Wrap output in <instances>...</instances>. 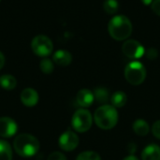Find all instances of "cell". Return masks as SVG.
Masks as SVG:
<instances>
[{
  "mask_svg": "<svg viewBox=\"0 0 160 160\" xmlns=\"http://www.w3.org/2000/svg\"><path fill=\"white\" fill-rule=\"evenodd\" d=\"M40 69L45 74H50L53 71V63L49 58H44L40 62Z\"/></svg>",
  "mask_w": 160,
  "mask_h": 160,
  "instance_id": "20",
  "label": "cell"
},
{
  "mask_svg": "<svg viewBox=\"0 0 160 160\" xmlns=\"http://www.w3.org/2000/svg\"><path fill=\"white\" fill-rule=\"evenodd\" d=\"M145 55H146V57H147L148 59L154 60V59H156V58L158 57V50H157V49H155V48H150V49H148V50L145 52Z\"/></svg>",
  "mask_w": 160,
  "mask_h": 160,
  "instance_id": "23",
  "label": "cell"
},
{
  "mask_svg": "<svg viewBox=\"0 0 160 160\" xmlns=\"http://www.w3.org/2000/svg\"><path fill=\"white\" fill-rule=\"evenodd\" d=\"M15 152L22 158L34 157L39 150V142L30 134H21L13 142Z\"/></svg>",
  "mask_w": 160,
  "mask_h": 160,
  "instance_id": "2",
  "label": "cell"
},
{
  "mask_svg": "<svg viewBox=\"0 0 160 160\" xmlns=\"http://www.w3.org/2000/svg\"><path fill=\"white\" fill-rule=\"evenodd\" d=\"M53 62L61 67H67L68 66L72 61V56L70 52H68L66 50H58L53 53L52 56Z\"/></svg>",
  "mask_w": 160,
  "mask_h": 160,
  "instance_id": "12",
  "label": "cell"
},
{
  "mask_svg": "<svg viewBox=\"0 0 160 160\" xmlns=\"http://www.w3.org/2000/svg\"><path fill=\"white\" fill-rule=\"evenodd\" d=\"M94 119L98 128L109 130L116 126L118 122V112L113 106L103 105L96 111Z\"/></svg>",
  "mask_w": 160,
  "mask_h": 160,
  "instance_id": "3",
  "label": "cell"
},
{
  "mask_svg": "<svg viewBox=\"0 0 160 160\" xmlns=\"http://www.w3.org/2000/svg\"><path fill=\"white\" fill-rule=\"evenodd\" d=\"M133 130L139 136H145L148 134L150 128L146 121L142 119H138L133 124Z\"/></svg>",
  "mask_w": 160,
  "mask_h": 160,
  "instance_id": "14",
  "label": "cell"
},
{
  "mask_svg": "<svg viewBox=\"0 0 160 160\" xmlns=\"http://www.w3.org/2000/svg\"><path fill=\"white\" fill-rule=\"evenodd\" d=\"M92 115L89 111L85 109H80L75 112L73 117H72V128L81 133L86 132L90 129L92 126Z\"/></svg>",
  "mask_w": 160,
  "mask_h": 160,
  "instance_id": "5",
  "label": "cell"
},
{
  "mask_svg": "<svg viewBox=\"0 0 160 160\" xmlns=\"http://www.w3.org/2000/svg\"><path fill=\"white\" fill-rule=\"evenodd\" d=\"M76 100H77V103L82 108L90 107L95 100L94 93H92L88 89H82L78 92Z\"/></svg>",
  "mask_w": 160,
  "mask_h": 160,
  "instance_id": "11",
  "label": "cell"
},
{
  "mask_svg": "<svg viewBox=\"0 0 160 160\" xmlns=\"http://www.w3.org/2000/svg\"><path fill=\"white\" fill-rule=\"evenodd\" d=\"M47 160H67V158L64 154L60 152H53L48 157Z\"/></svg>",
  "mask_w": 160,
  "mask_h": 160,
  "instance_id": "22",
  "label": "cell"
},
{
  "mask_svg": "<svg viewBox=\"0 0 160 160\" xmlns=\"http://www.w3.org/2000/svg\"><path fill=\"white\" fill-rule=\"evenodd\" d=\"M132 23L125 15H116L109 22L108 31L110 36L118 41L128 38L132 33Z\"/></svg>",
  "mask_w": 160,
  "mask_h": 160,
  "instance_id": "1",
  "label": "cell"
},
{
  "mask_svg": "<svg viewBox=\"0 0 160 160\" xmlns=\"http://www.w3.org/2000/svg\"><path fill=\"white\" fill-rule=\"evenodd\" d=\"M142 160H160V147L157 144H149L142 154Z\"/></svg>",
  "mask_w": 160,
  "mask_h": 160,
  "instance_id": "13",
  "label": "cell"
},
{
  "mask_svg": "<svg viewBox=\"0 0 160 160\" xmlns=\"http://www.w3.org/2000/svg\"><path fill=\"white\" fill-rule=\"evenodd\" d=\"M0 160H12V149L8 142L0 140Z\"/></svg>",
  "mask_w": 160,
  "mask_h": 160,
  "instance_id": "18",
  "label": "cell"
},
{
  "mask_svg": "<svg viewBox=\"0 0 160 160\" xmlns=\"http://www.w3.org/2000/svg\"><path fill=\"white\" fill-rule=\"evenodd\" d=\"M124 160H139V158H136L135 156H128V157H127Z\"/></svg>",
  "mask_w": 160,
  "mask_h": 160,
  "instance_id": "27",
  "label": "cell"
},
{
  "mask_svg": "<svg viewBox=\"0 0 160 160\" xmlns=\"http://www.w3.org/2000/svg\"><path fill=\"white\" fill-rule=\"evenodd\" d=\"M152 132H153V135L159 139L160 140V120L157 121L154 125H153V128H152Z\"/></svg>",
  "mask_w": 160,
  "mask_h": 160,
  "instance_id": "24",
  "label": "cell"
},
{
  "mask_svg": "<svg viewBox=\"0 0 160 160\" xmlns=\"http://www.w3.org/2000/svg\"><path fill=\"white\" fill-rule=\"evenodd\" d=\"M123 53L130 59H139L145 54L144 47L135 39H128L122 46Z\"/></svg>",
  "mask_w": 160,
  "mask_h": 160,
  "instance_id": "7",
  "label": "cell"
},
{
  "mask_svg": "<svg viewBox=\"0 0 160 160\" xmlns=\"http://www.w3.org/2000/svg\"><path fill=\"white\" fill-rule=\"evenodd\" d=\"M151 8L157 15L160 16V0H154L151 4Z\"/></svg>",
  "mask_w": 160,
  "mask_h": 160,
  "instance_id": "25",
  "label": "cell"
},
{
  "mask_svg": "<svg viewBox=\"0 0 160 160\" xmlns=\"http://www.w3.org/2000/svg\"><path fill=\"white\" fill-rule=\"evenodd\" d=\"M125 77L130 84L140 85L146 78V69L141 62H130L125 68Z\"/></svg>",
  "mask_w": 160,
  "mask_h": 160,
  "instance_id": "4",
  "label": "cell"
},
{
  "mask_svg": "<svg viewBox=\"0 0 160 160\" xmlns=\"http://www.w3.org/2000/svg\"><path fill=\"white\" fill-rule=\"evenodd\" d=\"M21 101L26 107H34L38 102V94L33 88H25L21 94Z\"/></svg>",
  "mask_w": 160,
  "mask_h": 160,
  "instance_id": "10",
  "label": "cell"
},
{
  "mask_svg": "<svg viewBox=\"0 0 160 160\" xmlns=\"http://www.w3.org/2000/svg\"><path fill=\"white\" fill-rule=\"evenodd\" d=\"M76 160H101L100 156L93 151H86V152H82L81 153Z\"/></svg>",
  "mask_w": 160,
  "mask_h": 160,
  "instance_id": "21",
  "label": "cell"
},
{
  "mask_svg": "<svg viewBox=\"0 0 160 160\" xmlns=\"http://www.w3.org/2000/svg\"><path fill=\"white\" fill-rule=\"evenodd\" d=\"M111 101L114 108H122L126 105V103L128 101V97L124 92L118 91V92H115L112 96Z\"/></svg>",
  "mask_w": 160,
  "mask_h": 160,
  "instance_id": "15",
  "label": "cell"
},
{
  "mask_svg": "<svg viewBox=\"0 0 160 160\" xmlns=\"http://www.w3.org/2000/svg\"><path fill=\"white\" fill-rule=\"evenodd\" d=\"M4 65H5V56L0 52V69L4 67Z\"/></svg>",
  "mask_w": 160,
  "mask_h": 160,
  "instance_id": "26",
  "label": "cell"
},
{
  "mask_svg": "<svg viewBox=\"0 0 160 160\" xmlns=\"http://www.w3.org/2000/svg\"><path fill=\"white\" fill-rule=\"evenodd\" d=\"M0 85L6 90H12L17 85L16 79L9 74H5L0 77Z\"/></svg>",
  "mask_w": 160,
  "mask_h": 160,
  "instance_id": "16",
  "label": "cell"
},
{
  "mask_svg": "<svg viewBox=\"0 0 160 160\" xmlns=\"http://www.w3.org/2000/svg\"><path fill=\"white\" fill-rule=\"evenodd\" d=\"M31 48L35 54L41 57H46L52 53L53 45L50 38L45 35H38L33 38Z\"/></svg>",
  "mask_w": 160,
  "mask_h": 160,
  "instance_id": "6",
  "label": "cell"
},
{
  "mask_svg": "<svg viewBox=\"0 0 160 160\" xmlns=\"http://www.w3.org/2000/svg\"><path fill=\"white\" fill-rule=\"evenodd\" d=\"M18 126L16 122L9 117L0 118V136L2 138H11L16 134Z\"/></svg>",
  "mask_w": 160,
  "mask_h": 160,
  "instance_id": "9",
  "label": "cell"
},
{
  "mask_svg": "<svg viewBox=\"0 0 160 160\" xmlns=\"http://www.w3.org/2000/svg\"><path fill=\"white\" fill-rule=\"evenodd\" d=\"M59 146L64 151H73L77 148L79 144V138L78 136L71 130H67L64 132L59 140H58Z\"/></svg>",
  "mask_w": 160,
  "mask_h": 160,
  "instance_id": "8",
  "label": "cell"
},
{
  "mask_svg": "<svg viewBox=\"0 0 160 160\" xmlns=\"http://www.w3.org/2000/svg\"><path fill=\"white\" fill-rule=\"evenodd\" d=\"M142 2L146 6H149V5H151L153 3V0H142Z\"/></svg>",
  "mask_w": 160,
  "mask_h": 160,
  "instance_id": "28",
  "label": "cell"
},
{
  "mask_svg": "<svg viewBox=\"0 0 160 160\" xmlns=\"http://www.w3.org/2000/svg\"><path fill=\"white\" fill-rule=\"evenodd\" d=\"M103 8L107 14H115L119 8V3L117 0H105L103 4Z\"/></svg>",
  "mask_w": 160,
  "mask_h": 160,
  "instance_id": "19",
  "label": "cell"
},
{
  "mask_svg": "<svg viewBox=\"0 0 160 160\" xmlns=\"http://www.w3.org/2000/svg\"><path fill=\"white\" fill-rule=\"evenodd\" d=\"M94 97H95V99L98 103L106 104L109 101L110 94H109V91L106 88H104V87H98L94 91Z\"/></svg>",
  "mask_w": 160,
  "mask_h": 160,
  "instance_id": "17",
  "label": "cell"
}]
</instances>
